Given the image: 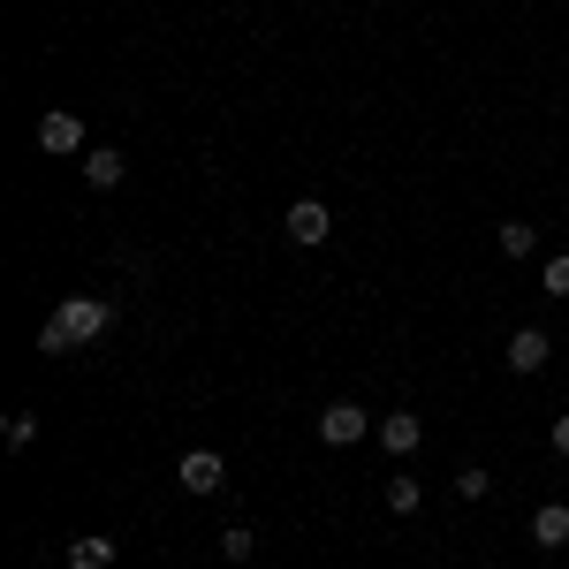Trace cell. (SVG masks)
Segmentation results:
<instances>
[{
    "instance_id": "obj_5",
    "label": "cell",
    "mask_w": 569,
    "mask_h": 569,
    "mask_svg": "<svg viewBox=\"0 0 569 569\" xmlns=\"http://www.w3.org/2000/svg\"><path fill=\"white\" fill-rule=\"evenodd\" d=\"M380 448H388V456H418V448H426V418H418V410H388V418H380Z\"/></svg>"
},
{
    "instance_id": "obj_12",
    "label": "cell",
    "mask_w": 569,
    "mask_h": 569,
    "mask_svg": "<svg viewBox=\"0 0 569 569\" xmlns=\"http://www.w3.org/2000/svg\"><path fill=\"white\" fill-rule=\"evenodd\" d=\"M493 243H501V259H531L539 228H531V220H501V228H493Z\"/></svg>"
},
{
    "instance_id": "obj_16",
    "label": "cell",
    "mask_w": 569,
    "mask_h": 569,
    "mask_svg": "<svg viewBox=\"0 0 569 569\" xmlns=\"http://www.w3.org/2000/svg\"><path fill=\"white\" fill-rule=\"evenodd\" d=\"M539 281H547V297H569V251H562V259H547Z\"/></svg>"
},
{
    "instance_id": "obj_4",
    "label": "cell",
    "mask_w": 569,
    "mask_h": 569,
    "mask_svg": "<svg viewBox=\"0 0 569 569\" xmlns=\"http://www.w3.org/2000/svg\"><path fill=\"white\" fill-rule=\"evenodd\" d=\"M281 228H289V243H297V251H311V243H327V236H335V213H327L319 198H297Z\"/></svg>"
},
{
    "instance_id": "obj_2",
    "label": "cell",
    "mask_w": 569,
    "mask_h": 569,
    "mask_svg": "<svg viewBox=\"0 0 569 569\" xmlns=\"http://www.w3.org/2000/svg\"><path fill=\"white\" fill-rule=\"evenodd\" d=\"M39 152H53V160H69V152H77V160H84V152H91V144H84V114L46 107V114H39Z\"/></svg>"
},
{
    "instance_id": "obj_8",
    "label": "cell",
    "mask_w": 569,
    "mask_h": 569,
    "mask_svg": "<svg viewBox=\"0 0 569 569\" xmlns=\"http://www.w3.org/2000/svg\"><path fill=\"white\" fill-rule=\"evenodd\" d=\"M531 547H547V555L569 547V509L562 501H539V509H531Z\"/></svg>"
},
{
    "instance_id": "obj_1",
    "label": "cell",
    "mask_w": 569,
    "mask_h": 569,
    "mask_svg": "<svg viewBox=\"0 0 569 569\" xmlns=\"http://www.w3.org/2000/svg\"><path fill=\"white\" fill-rule=\"evenodd\" d=\"M53 319H61V335L84 350V342H99V335L114 327V305H107V297H61V305H53Z\"/></svg>"
},
{
    "instance_id": "obj_9",
    "label": "cell",
    "mask_w": 569,
    "mask_h": 569,
    "mask_svg": "<svg viewBox=\"0 0 569 569\" xmlns=\"http://www.w3.org/2000/svg\"><path fill=\"white\" fill-rule=\"evenodd\" d=\"M122 176H130V160H122L114 144H91V152H84V182H91V190H114Z\"/></svg>"
},
{
    "instance_id": "obj_17",
    "label": "cell",
    "mask_w": 569,
    "mask_h": 569,
    "mask_svg": "<svg viewBox=\"0 0 569 569\" xmlns=\"http://www.w3.org/2000/svg\"><path fill=\"white\" fill-rule=\"evenodd\" d=\"M220 555H228V562H243V555H251V531L228 525V531H220Z\"/></svg>"
},
{
    "instance_id": "obj_15",
    "label": "cell",
    "mask_w": 569,
    "mask_h": 569,
    "mask_svg": "<svg viewBox=\"0 0 569 569\" xmlns=\"http://www.w3.org/2000/svg\"><path fill=\"white\" fill-rule=\"evenodd\" d=\"M39 350H46V357H69V350H77V342L61 335V319H46V327H39Z\"/></svg>"
},
{
    "instance_id": "obj_10",
    "label": "cell",
    "mask_w": 569,
    "mask_h": 569,
    "mask_svg": "<svg viewBox=\"0 0 569 569\" xmlns=\"http://www.w3.org/2000/svg\"><path fill=\"white\" fill-rule=\"evenodd\" d=\"M69 569H114V539H107V531H84V539L69 547Z\"/></svg>"
},
{
    "instance_id": "obj_14",
    "label": "cell",
    "mask_w": 569,
    "mask_h": 569,
    "mask_svg": "<svg viewBox=\"0 0 569 569\" xmlns=\"http://www.w3.org/2000/svg\"><path fill=\"white\" fill-rule=\"evenodd\" d=\"M486 486H493V471H479V463L456 471V493H463V501H486Z\"/></svg>"
},
{
    "instance_id": "obj_3",
    "label": "cell",
    "mask_w": 569,
    "mask_h": 569,
    "mask_svg": "<svg viewBox=\"0 0 569 569\" xmlns=\"http://www.w3.org/2000/svg\"><path fill=\"white\" fill-rule=\"evenodd\" d=\"M365 433H380L372 410H357V402H327V410H319V440H327V448H357Z\"/></svg>"
},
{
    "instance_id": "obj_11",
    "label": "cell",
    "mask_w": 569,
    "mask_h": 569,
    "mask_svg": "<svg viewBox=\"0 0 569 569\" xmlns=\"http://www.w3.org/2000/svg\"><path fill=\"white\" fill-rule=\"evenodd\" d=\"M388 509H395V517H418V509H426V486H418V471H395V479H388Z\"/></svg>"
},
{
    "instance_id": "obj_6",
    "label": "cell",
    "mask_w": 569,
    "mask_h": 569,
    "mask_svg": "<svg viewBox=\"0 0 569 569\" xmlns=\"http://www.w3.org/2000/svg\"><path fill=\"white\" fill-rule=\"evenodd\" d=\"M501 357H509V372H547V357H555V342H547V327H517Z\"/></svg>"
},
{
    "instance_id": "obj_7",
    "label": "cell",
    "mask_w": 569,
    "mask_h": 569,
    "mask_svg": "<svg viewBox=\"0 0 569 569\" xmlns=\"http://www.w3.org/2000/svg\"><path fill=\"white\" fill-rule=\"evenodd\" d=\"M176 479L190 486V493H220V479H228V463H220L213 448H190V456L176 463Z\"/></svg>"
},
{
    "instance_id": "obj_13",
    "label": "cell",
    "mask_w": 569,
    "mask_h": 569,
    "mask_svg": "<svg viewBox=\"0 0 569 569\" xmlns=\"http://www.w3.org/2000/svg\"><path fill=\"white\" fill-rule=\"evenodd\" d=\"M0 433H8V448H31V440H39V418H31V410H8Z\"/></svg>"
},
{
    "instance_id": "obj_18",
    "label": "cell",
    "mask_w": 569,
    "mask_h": 569,
    "mask_svg": "<svg viewBox=\"0 0 569 569\" xmlns=\"http://www.w3.org/2000/svg\"><path fill=\"white\" fill-rule=\"evenodd\" d=\"M555 456H569V410L555 418Z\"/></svg>"
}]
</instances>
